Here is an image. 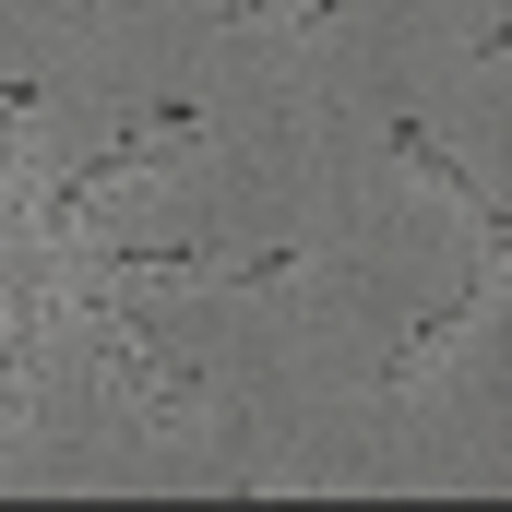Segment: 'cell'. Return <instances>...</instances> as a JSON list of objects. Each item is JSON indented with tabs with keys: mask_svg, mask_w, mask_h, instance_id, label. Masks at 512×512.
<instances>
[{
	"mask_svg": "<svg viewBox=\"0 0 512 512\" xmlns=\"http://www.w3.org/2000/svg\"><path fill=\"white\" fill-rule=\"evenodd\" d=\"M382 143H393V167H405L417 191H441V203H453V215L477 227V262H501V203L477 191V167H465V155H453V143H441V131H429V120H393Z\"/></svg>",
	"mask_w": 512,
	"mask_h": 512,
	"instance_id": "cell-1",
	"label": "cell"
},
{
	"mask_svg": "<svg viewBox=\"0 0 512 512\" xmlns=\"http://www.w3.org/2000/svg\"><path fill=\"white\" fill-rule=\"evenodd\" d=\"M489 298H501V262H477V286H465L453 310H429V322H417V334H405V346L382 358V393H417L429 370H441V358H453V334H465V322H477Z\"/></svg>",
	"mask_w": 512,
	"mask_h": 512,
	"instance_id": "cell-2",
	"label": "cell"
},
{
	"mask_svg": "<svg viewBox=\"0 0 512 512\" xmlns=\"http://www.w3.org/2000/svg\"><path fill=\"white\" fill-rule=\"evenodd\" d=\"M298 262H310V251H251V262H227V286H286Z\"/></svg>",
	"mask_w": 512,
	"mask_h": 512,
	"instance_id": "cell-3",
	"label": "cell"
}]
</instances>
